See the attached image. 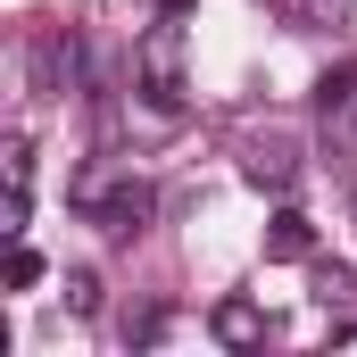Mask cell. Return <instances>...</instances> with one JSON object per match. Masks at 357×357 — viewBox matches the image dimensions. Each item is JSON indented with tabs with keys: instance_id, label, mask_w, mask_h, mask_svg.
Returning <instances> with one entry per match:
<instances>
[{
	"instance_id": "cell-1",
	"label": "cell",
	"mask_w": 357,
	"mask_h": 357,
	"mask_svg": "<svg viewBox=\"0 0 357 357\" xmlns=\"http://www.w3.org/2000/svg\"><path fill=\"white\" fill-rule=\"evenodd\" d=\"M133 75H142V91H150L158 108H183V25H175V17L142 33V50H133Z\"/></svg>"
},
{
	"instance_id": "cell-2",
	"label": "cell",
	"mask_w": 357,
	"mask_h": 357,
	"mask_svg": "<svg viewBox=\"0 0 357 357\" xmlns=\"http://www.w3.org/2000/svg\"><path fill=\"white\" fill-rule=\"evenodd\" d=\"M75 199H84L108 233H142V216H150V183L142 175H91Z\"/></svg>"
},
{
	"instance_id": "cell-3",
	"label": "cell",
	"mask_w": 357,
	"mask_h": 357,
	"mask_svg": "<svg viewBox=\"0 0 357 357\" xmlns=\"http://www.w3.org/2000/svg\"><path fill=\"white\" fill-rule=\"evenodd\" d=\"M324 116H333V167H357V84L341 91Z\"/></svg>"
},
{
	"instance_id": "cell-4",
	"label": "cell",
	"mask_w": 357,
	"mask_h": 357,
	"mask_svg": "<svg viewBox=\"0 0 357 357\" xmlns=\"http://www.w3.org/2000/svg\"><path fill=\"white\" fill-rule=\"evenodd\" d=\"M258 333H266V324H258L250 299H225V307H216V341H225V349H250Z\"/></svg>"
},
{
	"instance_id": "cell-5",
	"label": "cell",
	"mask_w": 357,
	"mask_h": 357,
	"mask_svg": "<svg viewBox=\"0 0 357 357\" xmlns=\"http://www.w3.org/2000/svg\"><path fill=\"white\" fill-rule=\"evenodd\" d=\"M316 307H324V316H357V274L316 266Z\"/></svg>"
},
{
	"instance_id": "cell-6",
	"label": "cell",
	"mask_w": 357,
	"mask_h": 357,
	"mask_svg": "<svg viewBox=\"0 0 357 357\" xmlns=\"http://www.w3.org/2000/svg\"><path fill=\"white\" fill-rule=\"evenodd\" d=\"M266 258H307V216H274V233H266Z\"/></svg>"
},
{
	"instance_id": "cell-7",
	"label": "cell",
	"mask_w": 357,
	"mask_h": 357,
	"mask_svg": "<svg viewBox=\"0 0 357 357\" xmlns=\"http://www.w3.org/2000/svg\"><path fill=\"white\" fill-rule=\"evenodd\" d=\"M33 282H42V258L25 241H8V291H33Z\"/></svg>"
},
{
	"instance_id": "cell-8",
	"label": "cell",
	"mask_w": 357,
	"mask_h": 357,
	"mask_svg": "<svg viewBox=\"0 0 357 357\" xmlns=\"http://www.w3.org/2000/svg\"><path fill=\"white\" fill-rule=\"evenodd\" d=\"M250 183H274V191H282V183H291V150H258V158H250Z\"/></svg>"
},
{
	"instance_id": "cell-9",
	"label": "cell",
	"mask_w": 357,
	"mask_h": 357,
	"mask_svg": "<svg viewBox=\"0 0 357 357\" xmlns=\"http://www.w3.org/2000/svg\"><path fill=\"white\" fill-rule=\"evenodd\" d=\"M67 307H75V316L100 307V282H91V274H67Z\"/></svg>"
}]
</instances>
